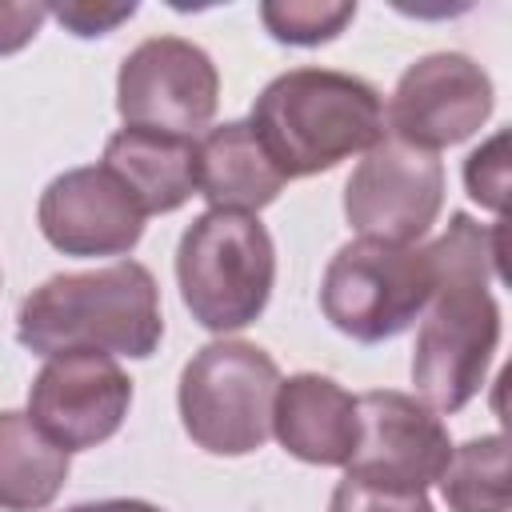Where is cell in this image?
<instances>
[{"label": "cell", "mask_w": 512, "mask_h": 512, "mask_svg": "<svg viewBox=\"0 0 512 512\" xmlns=\"http://www.w3.org/2000/svg\"><path fill=\"white\" fill-rule=\"evenodd\" d=\"M428 260L436 280L416 328L412 384L432 412H460L484 388L500 344V304L488 292L500 228L452 212L448 232L428 244Z\"/></svg>", "instance_id": "6da1fadb"}, {"label": "cell", "mask_w": 512, "mask_h": 512, "mask_svg": "<svg viewBox=\"0 0 512 512\" xmlns=\"http://www.w3.org/2000/svg\"><path fill=\"white\" fill-rule=\"evenodd\" d=\"M160 336V288L140 260L48 276L16 312V340L36 356L104 352L148 360Z\"/></svg>", "instance_id": "7a4b0ae2"}, {"label": "cell", "mask_w": 512, "mask_h": 512, "mask_svg": "<svg viewBox=\"0 0 512 512\" xmlns=\"http://www.w3.org/2000/svg\"><path fill=\"white\" fill-rule=\"evenodd\" d=\"M284 180L316 176L388 136L384 96L352 72L288 68L264 84L248 116Z\"/></svg>", "instance_id": "3957f363"}, {"label": "cell", "mask_w": 512, "mask_h": 512, "mask_svg": "<svg viewBox=\"0 0 512 512\" xmlns=\"http://www.w3.org/2000/svg\"><path fill=\"white\" fill-rule=\"evenodd\" d=\"M276 248L248 212L196 216L176 244V284L192 320L208 332L248 328L272 296Z\"/></svg>", "instance_id": "277c9868"}, {"label": "cell", "mask_w": 512, "mask_h": 512, "mask_svg": "<svg viewBox=\"0 0 512 512\" xmlns=\"http://www.w3.org/2000/svg\"><path fill=\"white\" fill-rule=\"evenodd\" d=\"M276 360L248 340H212L180 372V424L212 456H248L272 436Z\"/></svg>", "instance_id": "5b68a950"}, {"label": "cell", "mask_w": 512, "mask_h": 512, "mask_svg": "<svg viewBox=\"0 0 512 512\" xmlns=\"http://www.w3.org/2000/svg\"><path fill=\"white\" fill-rule=\"evenodd\" d=\"M432 280L428 248L356 236L324 268L320 312L356 344H384L424 312Z\"/></svg>", "instance_id": "8992f818"}, {"label": "cell", "mask_w": 512, "mask_h": 512, "mask_svg": "<svg viewBox=\"0 0 512 512\" xmlns=\"http://www.w3.org/2000/svg\"><path fill=\"white\" fill-rule=\"evenodd\" d=\"M220 104V72L212 56L184 36L140 40L116 72V112L124 128L196 136Z\"/></svg>", "instance_id": "52a82bcc"}, {"label": "cell", "mask_w": 512, "mask_h": 512, "mask_svg": "<svg viewBox=\"0 0 512 512\" xmlns=\"http://www.w3.org/2000/svg\"><path fill=\"white\" fill-rule=\"evenodd\" d=\"M444 208V164L436 152L384 136L344 184V216L360 236L416 244Z\"/></svg>", "instance_id": "ba28073f"}, {"label": "cell", "mask_w": 512, "mask_h": 512, "mask_svg": "<svg viewBox=\"0 0 512 512\" xmlns=\"http://www.w3.org/2000/svg\"><path fill=\"white\" fill-rule=\"evenodd\" d=\"M496 92L492 76L464 52H428L404 68L396 80V92L384 108L388 136L440 152L472 132L492 116Z\"/></svg>", "instance_id": "9c48e42d"}, {"label": "cell", "mask_w": 512, "mask_h": 512, "mask_svg": "<svg viewBox=\"0 0 512 512\" xmlns=\"http://www.w3.org/2000/svg\"><path fill=\"white\" fill-rule=\"evenodd\" d=\"M452 456L444 420L416 396L376 388L356 396V448L344 472L400 492H424Z\"/></svg>", "instance_id": "30bf717a"}, {"label": "cell", "mask_w": 512, "mask_h": 512, "mask_svg": "<svg viewBox=\"0 0 512 512\" xmlns=\"http://www.w3.org/2000/svg\"><path fill=\"white\" fill-rule=\"evenodd\" d=\"M132 380L104 352L48 356L28 388V420L64 452L112 440L128 416Z\"/></svg>", "instance_id": "8fae6325"}, {"label": "cell", "mask_w": 512, "mask_h": 512, "mask_svg": "<svg viewBox=\"0 0 512 512\" xmlns=\"http://www.w3.org/2000/svg\"><path fill=\"white\" fill-rule=\"evenodd\" d=\"M44 240L64 256H124L144 236V208L104 168L84 164L60 172L36 204Z\"/></svg>", "instance_id": "7c38bea8"}, {"label": "cell", "mask_w": 512, "mask_h": 512, "mask_svg": "<svg viewBox=\"0 0 512 512\" xmlns=\"http://www.w3.org/2000/svg\"><path fill=\"white\" fill-rule=\"evenodd\" d=\"M272 436L304 464L344 468L356 448V396L332 376L296 372L280 380L272 400Z\"/></svg>", "instance_id": "4fadbf2b"}, {"label": "cell", "mask_w": 512, "mask_h": 512, "mask_svg": "<svg viewBox=\"0 0 512 512\" xmlns=\"http://www.w3.org/2000/svg\"><path fill=\"white\" fill-rule=\"evenodd\" d=\"M288 180L268 160L248 120H228L208 128L196 140V192L216 212H248L268 208Z\"/></svg>", "instance_id": "5bb4252c"}, {"label": "cell", "mask_w": 512, "mask_h": 512, "mask_svg": "<svg viewBox=\"0 0 512 512\" xmlns=\"http://www.w3.org/2000/svg\"><path fill=\"white\" fill-rule=\"evenodd\" d=\"M104 168L152 212H176L196 192V140L152 128H120L104 144Z\"/></svg>", "instance_id": "9a60e30c"}, {"label": "cell", "mask_w": 512, "mask_h": 512, "mask_svg": "<svg viewBox=\"0 0 512 512\" xmlns=\"http://www.w3.org/2000/svg\"><path fill=\"white\" fill-rule=\"evenodd\" d=\"M68 480V452L56 448L28 412H0V508L40 512Z\"/></svg>", "instance_id": "2e32d148"}, {"label": "cell", "mask_w": 512, "mask_h": 512, "mask_svg": "<svg viewBox=\"0 0 512 512\" xmlns=\"http://www.w3.org/2000/svg\"><path fill=\"white\" fill-rule=\"evenodd\" d=\"M436 484L448 512H508V440L492 432L452 448Z\"/></svg>", "instance_id": "e0dca14e"}, {"label": "cell", "mask_w": 512, "mask_h": 512, "mask_svg": "<svg viewBox=\"0 0 512 512\" xmlns=\"http://www.w3.org/2000/svg\"><path fill=\"white\" fill-rule=\"evenodd\" d=\"M356 16L352 0H268L260 4V20L280 44L312 48L336 40Z\"/></svg>", "instance_id": "ac0fdd59"}, {"label": "cell", "mask_w": 512, "mask_h": 512, "mask_svg": "<svg viewBox=\"0 0 512 512\" xmlns=\"http://www.w3.org/2000/svg\"><path fill=\"white\" fill-rule=\"evenodd\" d=\"M328 512H436V508L424 492L380 488V484H368V480L344 472V480L332 488Z\"/></svg>", "instance_id": "d6986e66"}, {"label": "cell", "mask_w": 512, "mask_h": 512, "mask_svg": "<svg viewBox=\"0 0 512 512\" xmlns=\"http://www.w3.org/2000/svg\"><path fill=\"white\" fill-rule=\"evenodd\" d=\"M464 188L480 208H488V212L504 208V192H508V132H496L488 144H480L464 160Z\"/></svg>", "instance_id": "ffe728a7"}, {"label": "cell", "mask_w": 512, "mask_h": 512, "mask_svg": "<svg viewBox=\"0 0 512 512\" xmlns=\"http://www.w3.org/2000/svg\"><path fill=\"white\" fill-rule=\"evenodd\" d=\"M48 16H56L76 36H104L116 24L136 16V4H52Z\"/></svg>", "instance_id": "44dd1931"}, {"label": "cell", "mask_w": 512, "mask_h": 512, "mask_svg": "<svg viewBox=\"0 0 512 512\" xmlns=\"http://www.w3.org/2000/svg\"><path fill=\"white\" fill-rule=\"evenodd\" d=\"M44 20H48L44 4H0V56L20 52L40 32Z\"/></svg>", "instance_id": "7402d4cb"}, {"label": "cell", "mask_w": 512, "mask_h": 512, "mask_svg": "<svg viewBox=\"0 0 512 512\" xmlns=\"http://www.w3.org/2000/svg\"><path fill=\"white\" fill-rule=\"evenodd\" d=\"M64 512H160L148 500H88V504H72Z\"/></svg>", "instance_id": "603a6c76"}]
</instances>
